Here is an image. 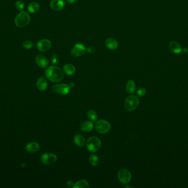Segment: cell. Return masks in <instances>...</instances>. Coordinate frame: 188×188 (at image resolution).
I'll list each match as a JSON object with an SVG mask.
<instances>
[{
  "label": "cell",
  "instance_id": "obj_31",
  "mask_svg": "<svg viewBox=\"0 0 188 188\" xmlns=\"http://www.w3.org/2000/svg\"><path fill=\"white\" fill-rule=\"evenodd\" d=\"M183 52L186 55H188V48H186L184 49H183Z\"/></svg>",
  "mask_w": 188,
  "mask_h": 188
},
{
  "label": "cell",
  "instance_id": "obj_20",
  "mask_svg": "<svg viewBox=\"0 0 188 188\" xmlns=\"http://www.w3.org/2000/svg\"><path fill=\"white\" fill-rule=\"evenodd\" d=\"M136 90V84L133 80L128 81L126 85V90L129 94L133 93Z\"/></svg>",
  "mask_w": 188,
  "mask_h": 188
},
{
  "label": "cell",
  "instance_id": "obj_7",
  "mask_svg": "<svg viewBox=\"0 0 188 188\" xmlns=\"http://www.w3.org/2000/svg\"><path fill=\"white\" fill-rule=\"evenodd\" d=\"M87 51V48L82 43H77L74 45L72 48L71 54L74 57H79L84 54Z\"/></svg>",
  "mask_w": 188,
  "mask_h": 188
},
{
  "label": "cell",
  "instance_id": "obj_6",
  "mask_svg": "<svg viewBox=\"0 0 188 188\" xmlns=\"http://www.w3.org/2000/svg\"><path fill=\"white\" fill-rule=\"evenodd\" d=\"M71 87L67 84H59L53 85L52 90L54 93L60 95H65L69 93Z\"/></svg>",
  "mask_w": 188,
  "mask_h": 188
},
{
  "label": "cell",
  "instance_id": "obj_23",
  "mask_svg": "<svg viewBox=\"0 0 188 188\" xmlns=\"http://www.w3.org/2000/svg\"><path fill=\"white\" fill-rule=\"evenodd\" d=\"M87 117L89 119L92 121L93 122H95L98 119V114L94 110H90L87 113Z\"/></svg>",
  "mask_w": 188,
  "mask_h": 188
},
{
  "label": "cell",
  "instance_id": "obj_1",
  "mask_svg": "<svg viewBox=\"0 0 188 188\" xmlns=\"http://www.w3.org/2000/svg\"><path fill=\"white\" fill-rule=\"evenodd\" d=\"M47 79L53 82H61L64 78L63 71L60 67L51 66L45 72Z\"/></svg>",
  "mask_w": 188,
  "mask_h": 188
},
{
  "label": "cell",
  "instance_id": "obj_22",
  "mask_svg": "<svg viewBox=\"0 0 188 188\" xmlns=\"http://www.w3.org/2000/svg\"><path fill=\"white\" fill-rule=\"evenodd\" d=\"M90 185L89 183L87 180H79L77 182L74 184L73 188H89Z\"/></svg>",
  "mask_w": 188,
  "mask_h": 188
},
{
  "label": "cell",
  "instance_id": "obj_2",
  "mask_svg": "<svg viewBox=\"0 0 188 188\" xmlns=\"http://www.w3.org/2000/svg\"><path fill=\"white\" fill-rule=\"evenodd\" d=\"M30 22V16L27 12L22 11L19 13L15 19V24L17 27L24 28L29 24Z\"/></svg>",
  "mask_w": 188,
  "mask_h": 188
},
{
  "label": "cell",
  "instance_id": "obj_4",
  "mask_svg": "<svg viewBox=\"0 0 188 188\" xmlns=\"http://www.w3.org/2000/svg\"><path fill=\"white\" fill-rule=\"evenodd\" d=\"M139 101L138 97L131 95L128 96L124 103L125 109L128 112H133L139 106Z\"/></svg>",
  "mask_w": 188,
  "mask_h": 188
},
{
  "label": "cell",
  "instance_id": "obj_29",
  "mask_svg": "<svg viewBox=\"0 0 188 188\" xmlns=\"http://www.w3.org/2000/svg\"><path fill=\"white\" fill-rule=\"evenodd\" d=\"M87 51L89 54H94V52H95L96 48L94 46L90 45V46H89L87 48Z\"/></svg>",
  "mask_w": 188,
  "mask_h": 188
},
{
  "label": "cell",
  "instance_id": "obj_5",
  "mask_svg": "<svg viewBox=\"0 0 188 188\" xmlns=\"http://www.w3.org/2000/svg\"><path fill=\"white\" fill-rule=\"evenodd\" d=\"M95 128L96 130L98 133L105 134L110 131L111 126L106 120H100L96 122Z\"/></svg>",
  "mask_w": 188,
  "mask_h": 188
},
{
  "label": "cell",
  "instance_id": "obj_16",
  "mask_svg": "<svg viewBox=\"0 0 188 188\" xmlns=\"http://www.w3.org/2000/svg\"><path fill=\"white\" fill-rule=\"evenodd\" d=\"M48 86V83L45 78L43 77H39L36 81V87L39 90L44 91L46 90Z\"/></svg>",
  "mask_w": 188,
  "mask_h": 188
},
{
  "label": "cell",
  "instance_id": "obj_26",
  "mask_svg": "<svg viewBox=\"0 0 188 188\" xmlns=\"http://www.w3.org/2000/svg\"><path fill=\"white\" fill-rule=\"evenodd\" d=\"M23 46L25 49H30L34 47V43L33 41H30V40H25L23 42Z\"/></svg>",
  "mask_w": 188,
  "mask_h": 188
},
{
  "label": "cell",
  "instance_id": "obj_9",
  "mask_svg": "<svg viewBox=\"0 0 188 188\" xmlns=\"http://www.w3.org/2000/svg\"><path fill=\"white\" fill-rule=\"evenodd\" d=\"M118 178L119 181L123 184H127L131 180V174L127 169H121L118 173Z\"/></svg>",
  "mask_w": 188,
  "mask_h": 188
},
{
  "label": "cell",
  "instance_id": "obj_12",
  "mask_svg": "<svg viewBox=\"0 0 188 188\" xmlns=\"http://www.w3.org/2000/svg\"><path fill=\"white\" fill-rule=\"evenodd\" d=\"M35 62L40 67L42 68H46L49 64V61L46 57L41 55L36 56Z\"/></svg>",
  "mask_w": 188,
  "mask_h": 188
},
{
  "label": "cell",
  "instance_id": "obj_8",
  "mask_svg": "<svg viewBox=\"0 0 188 188\" xmlns=\"http://www.w3.org/2000/svg\"><path fill=\"white\" fill-rule=\"evenodd\" d=\"M57 159V155L51 153H46L41 155L40 160L45 165H50L55 163Z\"/></svg>",
  "mask_w": 188,
  "mask_h": 188
},
{
  "label": "cell",
  "instance_id": "obj_34",
  "mask_svg": "<svg viewBox=\"0 0 188 188\" xmlns=\"http://www.w3.org/2000/svg\"><path fill=\"white\" fill-rule=\"evenodd\" d=\"M124 188H134V186H124Z\"/></svg>",
  "mask_w": 188,
  "mask_h": 188
},
{
  "label": "cell",
  "instance_id": "obj_13",
  "mask_svg": "<svg viewBox=\"0 0 188 188\" xmlns=\"http://www.w3.org/2000/svg\"><path fill=\"white\" fill-rule=\"evenodd\" d=\"M25 148L28 152L31 153H35L40 149V145L38 142H31L26 145Z\"/></svg>",
  "mask_w": 188,
  "mask_h": 188
},
{
  "label": "cell",
  "instance_id": "obj_30",
  "mask_svg": "<svg viewBox=\"0 0 188 188\" xmlns=\"http://www.w3.org/2000/svg\"><path fill=\"white\" fill-rule=\"evenodd\" d=\"M67 186H69V187H73L74 186V183L72 180H69L67 182Z\"/></svg>",
  "mask_w": 188,
  "mask_h": 188
},
{
  "label": "cell",
  "instance_id": "obj_21",
  "mask_svg": "<svg viewBox=\"0 0 188 188\" xmlns=\"http://www.w3.org/2000/svg\"><path fill=\"white\" fill-rule=\"evenodd\" d=\"M40 6L39 3L36 2H31L28 6V11L31 13H34L37 12H38L40 10Z\"/></svg>",
  "mask_w": 188,
  "mask_h": 188
},
{
  "label": "cell",
  "instance_id": "obj_32",
  "mask_svg": "<svg viewBox=\"0 0 188 188\" xmlns=\"http://www.w3.org/2000/svg\"><path fill=\"white\" fill-rule=\"evenodd\" d=\"M78 0H67V1L69 3H74L77 2Z\"/></svg>",
  "mask_w": 188,
  "mask_h": 188
},
{
  "label": "cell",
  "instance_id": "obj_14",
  "mask_svg": "<svg viewBox=\"0 0 188 188\" xmlns=\"http://www.w3.org/2000/svg\"><path fill=\"white\" fill-rule=\"evenodd\" d=\"M169 48L172 52L176 54H180L183 50L180 44L175 41H172L169 43Z\"/></svg>",
  "mask_w": 188,
  "mask_h": 188
},
{
  "label": "cell",
  "instance_id": "obj_27",
  "mask_svg": "<svg viewBox=\"0 0 188 188\" xmlns=\"http://www.w3.org/2000/svg\"><path fill=\"white\" fill-rule=\"evenodd\" d=\"M146 93V90L145 88H140L137 91L136 94L139 97H142L145 95Z\"/></svg>",
  "mask_w": 188,
  "mask_h": 188
},
{
  "label": "cell",
  "instance_id": "obj_18",
  "mask_svg": "<svg viewBox=\"0 0 188 188\" xmlns=\"http://www.w3.org/2000/svg\"><path fill=\"white\" fill-rule=\"evenodd\" d=\"M76 67L72 64L67 63L63 66V72L68 76L73 75L74 74L76 73Z\"/></svg>",
  "mask_w": 188,
  "mask_h": 188
},
{
  "label": "cell",
  "instance_id": "obj_25",
  "mask_svg": "<svg viewBox=\"0 0 188 188\" xmlns=\"http://www.w3.org/2000/svg\"><path fill=\"white\" fill-rule=\"evenodd\" d=\"M24 3L22 1L18 0L16 2V8L18 11L22 12L24 9Z\"/></svg>",
  "mask_w": 188,
  "mask_h": 188
},
{
  "label": "cell",
  "instance_id": "obj_10",
  "mask_svg": "<svg viewBox=\"0 0 188 188\" xmlns=\"http://www.w3.org/2000/svg\"><path fill=\"white\" fill-rule=\"evenodd\" d=\"M51 42L49 39H44L40 40L37 44V48L40 52H46L51 48Z\"/></svg>",
  "mask_w": 188,
  "mask_h": 188
},
{
  "label": "cell",
  "instance_id": "obj_28",
  "mask_svg": "<svg viewBox=\"0 0 188 188\" xmlns=\"http://www.w3.org/2000/svg\"><path fill=\"white\" fill-rule=\"evenodd\" d=\"M51 62L53 65H57L60 62V56L57 54L53 55L51 58Z\"/></svg>",
  "mask_w": 188,
  "mask_h": 188
},
{
  "label": "cell",
  "instance_id": "obj_11",
  "mask_svg": "<svg viewBox=\"0 0 188 188\" xmlns=\"http://www.w3.org/2000/svg\"><path fill=\"white\" fill-rule=\"evenodd\" d=\"M65 2L64 0H52L50 6L52 10L56 11H62L65 7Z\"/></svg>",
  "mask_w": 188,
  "mask_h": 188
},
{
  "label": "cell",
  "instance_id": "obj_17",
  "mask_svg": "<svg viewBox=\"0 0 188 188\" xmlns=\"http://www.w3.org/2000/svg\"><path fill=\"white\" fill-rule=\"evenodd\" d=\"M94 128V123L92 121H85L80 125V129L84 132H90Z\"/></svg>",
  "mask_w": 188,
  "mask_h": 188
},
{
  "label": "cell",
  "instance_id": "obj_19",
  "mask_svg": "<svg viewBox=\"0 0 188 188\" xmlns=\"http://www.w3.org/2000/svg\"><path fill=\"white\" fill-rule=\"evenodd\" d=\"M74 142L79 147H83L85 144L84 137L80 134H76L74 137Z\"/></svg>",
  "mask_w": 188,
  "mask_h": 188
},
{
  "label": "cell",
  "instance_id": "obj_33",
  "mask_svg": "<svg viewBox=\"0 0 188 188\" xmlns=\"http://www.w3.org/2000/svg\"><path fill=\"white\" fill-rule=\"evenodd\" d=\"M74 86H75V84L73 82H72V83H71L69 84V86L71 87V88L73 87Z\"/></svg>",
  "mask_w": 188,
  "mask_h": 188
},
{
  "label": "cell",
  "instance_id": "obj_15",
  "mask_svg": "<svg viewBox=\"0 0 188 188\" xmlns=\"http://www.w3.org/2000/svg\"><path fill=\"white\" fill-rule=\"evenodd\" d=\"M105 45L107 48L111 50H115L116 49H117L118 47V43L116 39H115L113 38H109L106 39L105 41Z\"/></svg>",
  "mask_w": 188,
  "mask_h": 188
},
{
  "label": "cell",
  "instance_id": "obj_3",
  "mask_svg": "<svg viewBox=\"0 0 188 188\" xmlns=\"http://www.w3.org/2000/svg\"><path fill=\"white\" fill-rule=\"evenodd\" d=\"M86 144L87 150L93 153L96 152L101 148V140L98 137H90L87 139Z\"/></svg>",
  "mask_w": 188,
  "mask_h": 188
},
{
  "label": "cell",
  "instance_id": "obj_24",
  "mask_svg": "<svg viewBox=\"0 0 188 188\" xmlns=\"http://www.w3.org/2000/svg\"><path fill=\"white\" fill-rule=\"evenodd\" d=\"M89 162L93 166H97L99 164V159L97 155L93 154L89 157Z\"/></svg>",
  "mask_w": 188,
  "mask_h": 188
}]
</instances>
